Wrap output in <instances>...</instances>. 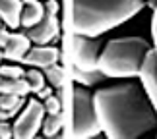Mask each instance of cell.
<instances>
[{"mask_svg": "<svg viewBox=\"0 0 157 139\" xmlns=\"http://www.w3.org/2000/svg\"><path fill=\"white\" fill-rule=\"evenodd\" d=\"M93 104L109 139H136L157 130V112L138 81L126 79L97 89Z\"/></svg>", "mask_w": 157, "mask_h": 139, "instance_id": "cell-1", "label": "cell"}, {"mask_svg": "<svg viewBox=\"0 0 157 139\" xmlns=\"http://www.w3.org/2000/svg\"><path fill=\"white\" fill-rule=\"evenodd\" d=\"M74 48V66L80 70H95L97 60L103 48V41L97 37H86V35H74L72 41Z\"/></svg>", "mask_w": 157, "mask_h": 139, "instance_id": "cell-6", "label": "cell"}, {"mask_svg": "<svg viewBox=\"0 0 157 139\" xmlns=\"http://www.w3.org/2000/svg\"><path fill=\"white\" fill-rule=\"evenodd\" d=\"M62 130V116L60 114H49L47 118H43L41 124V131L45 137H56Z\"/></svg>", "mask_w": 157, "mask_h": 139, "instance_id": "cell-16", "label": "cell"}, {"mask_svg": "<svg viewBox=\"0 0 157 139\" xmlns=\"http://www.w3.org/2000/svg\"><path fill=\"white\" fill-rule=\"evenodd\" d=\"M49 95H52V87H47V85H45L43 89H39V91H37V99H39V101H45Z\"/></svg>", "mask_w": 157, "mask_h": 139, "instance_id": "cell-25", "label": "cell"}, {"mask_svg": "<svg viewBox=\"0 0 157 139\" xmlns=\"http://www.w3.org/2000/svg\"><path fill=\"white\" fill-rule=\"evenodd\" d=\"M43 70H45V79L49 81V85L52 89H60V87H62V68L58 66V62L47 66V68H43Z\"/></svg>", "mask_w": 157, "mask_h": 139, "instance_id": "cell-17", "label": "cell"}, {"mask_svg": "<svg viewBox=\"0 0 157 139\" xmlns=\"http://www.w3.org/2000/svg\"><path fill=\"white\" fill-rule=\"evenodd\" d=\"M8 39H10V29L2 27L0 29V48H4V45L8 43Z\"/></svg>", "mask_w": 157, "mask_h": 139, "instance_id": "cell-24", "label": "cell"}, {"mask_svg": "<svg viewBox=\"0 0 157 139\" xmlns=\"http://www.w3.org/2000/svg\"><path fill=\"white\" fill-rule=\"evenodd\" d=\"M45 118V108L43 102L39 99H29V102L23 104V108L17 114L16 122H14V137L16 139H31L37 135V131L41 130Z\"/></svg>", "mask_w": 157, "mask_h": 139, "instance_id": "cell-5", "label": "cell"}, {"mask_svg": "<svg viewBox=\"0 0 157 139\" xmlns=\"http://www.w3.org/2000/svg\"><path fill=\"white\" fill-rule=\"evenodd\" d=\"M31 48V41L25 33H10L8 43L2 48V58L10 62H21L23 54Z\"/></svg>", "mask_w": 157, "mask_h": 139, "instance_id": "cell-10", "label": "cell"}, {"mask_svg": "<svg viewBox=\"0 0 157 139\" xmlns=\"http://www.w3.org/2000/svg\"><path fill=\"white\" fill-rule=\"evenodd\" d=\"M72 77L82 87H95V85H101V83H105L109 79L103 71H99L97 68L95 70H80L76 66H74V71H72Z\"/></svg>", "mask_w": 157, "mask_h": 139, "instance_id": "cell-14", "label": "cell"}, {"mask_svg": "<svg viewBox=\"0 0 157 139\" xmlns=\"http://www.w3.org/2000/svg\"><path fill=\"white\" fill-rule=\"evenodd\" d=\"M21 0H0V17L8 29L20 27V14H21Z\"/></svg>", "mask_w": 157, "mask_h": 139, "instance_id": "cell-12", "label": "cell"}, {"mask_svg": "<svg viewBox=\"0 0 157 139\" xmlns=\"http://www.w3.org/2000/svg\"><path fill=\"white\" fill-rule=\"evenodd\" d=\"M60 58V50L56 46L49 45H35L23 54L21 62L25 66H33V68H47L51 64H56Z\"/></svg>", "mask_w": 157, "mask_h": 139, "instance_id": "cell-9", "label": "cell"}, {"mask_svg": "<svg viewBox=\"0 0 157 139\" xmlns=\"http://www.w3.org/2000/svg\"><path fill=\"white\" fill-rule=\"evenodd\" d=\"M58 31H60V21L54 14H49L45 12V16L41 17L39 23H35L33 27H27L25 33L29 41L33 45H49L51 41H54L58 37Z\"/></svg>", "mask_w": 157, "mask_h": 139, "instance_id": "cell-8", "label": "cell"}, {"mask_svg": "<svg viewBox=\"0 0 157 139\" xmlns=\"http://www.w3.org/2000/svg\"><path fill=\"white\" fill-rule=\"evenodd\" d=\"M101 134V126L97 120L93 104V95L87 87L76 85L72 89L70 101V135L78 139H89Z\"/></svg>", "mask_w": 157, "mask_h": 139, "instance_id": "cell-4", "label": "cell"}, {"mask_svg": "<svg viewBox=\"0 0 157 139\" xmlns=\"http://www.w3.org/2000/svg\"><path fill=\"white\" fill-rule=\"evenodd\" d=\"M25 104V97L12 95V93H0V120H10L20 114V110Z\"/></svg>", "mask_w": 157, "mask_h": 139, "instance_id": "cell-11", "label": "cell"}, {"mask_svg": "<svg viewBox=\"0 0 157 139\" xmlns=\"http://www.w3.org/2000/svg\"><path fill=\"white\" fill-rule=\"evenodd\" d=\"M45 16V6L39 0H31V2H23L21 14H20V25L23 29L33 27L35 23L41 21V17Z\"/></svg>", "mask_w": 157, "mask_h": 139, "instance_id": "cell-13", "label": "cell"}, {"mask_svg": "<svg viewBox=\"0 0 157 139\" xmlns=\"http://www.w3.org/2000/svg\"><path fill=\"white\" fill-rule=\"evenodd\" d=\"M151 35H153V50L157 54V4L153 8V17H151Z\"/></svg>", "mask_w": 157, "mask_h": 139, "instance_id": "cell-22", "label": "cell"}, {"mask_svg": "<svg viewBox=\"0 0 157 139\" xmlns=\"http://www.w3.org/2000/svg\"><path fill=\"white\" fill-rule=\"evenodd\" d=\"M43 102V108L47 114H60L62 112V101H60V95H49Z\"/></svg>", "mask_w": 157, "mask_h": 139, "instance_id": "cell-19", "label": "cell"}, {"mask_svg": "<svg viewBox=\"0 0 157 139\" xmlns=\"http://www.w3.org/2000/svg\"><path fill=\"white\" fill-rule=\"evenodd\" d=\"M151 50L147 39L144 37H118L103 45L97 60V70L109 79H132L138 77L146 54Z\"/></svg>", "mask_w": 157, "mask_h": 139, "instance_id": "cell-3", "label": "cell"}, {"mask_svg": "<svg viewBox=\"0 0 157 139\" xmlns=\"http://www.w3.org/2000/svg\"><path fill=\"white\" fill-rule=\"evenodd\" d=\"M43 6H45V12H49V14H54V16H56V14H58V10H60V4L56 2V0H47Z\"/></svg>", "mask_w": 157, "mask_h": 139, "instance_id": "cell-23", "label": "cell"}, {"mask_svg": "<svg viewBox=\"0 0 157 139\" xmlns=\"http://www.w3.org/2000/svg\"><path fill=\"white\" fill-rule=\"evenodd\" d=\"M14 137V128L8 120H0V139H12Z\"/></svg>", "mask_w": 157, "mask_h": 139, "instance_id": "cell-21", "label": "cell"}, {"mask_svg": "<svg viewBox=\"0 0 157 139\" xmlns=\"http://www.w3.org/2000/svg\"><path fill=\"white\" fill-rule=\"evenodd\" d=\"M0 75L10 77V79H20V77L25 75V70L17 64H6V66H0Z\"/></svg>", "mask_w": 157, "mask_h": 139, "instance_id": "cell-20", "label": "cell"}, {"mask_svg": "<svg viewBox=\"0 0 157 139\" xmlns=\"http://www.w3.org/2000/svg\"><path fill=\"white\" fill-rule=\"evenodd\" d=\"M0 93H12V95L25 97L29 93V83L25 81V77L10 79V77H2V75H0Z\"/></svg>", "mask_w": 157, "mask_h": 139, "instance_id": "cell-15", "label": "cell"}, {"mask_svg": "<svg viewBox=\"0 0 157 139\" xmlns=\"http://www.w3.org/2000/svg\"><path fill=\"white\" fill-rule=\"evenodd\" d=\"M21 2H31V0H21Z\"/></svg>", "mask_w": 157, "mask_h": 139, "instance_id": "cell-28", "label": "cell"}, {"mask_svg": "<svg viewBox=\"0 0 157 139\" xmlns=\"http://www.w3.org/2000/svg\"><path fill=\"white\" fill-rule=\"evenodd\" d=\"M2 23H4V21H2V17H0V29H2Z\"/></svg>", "mask_w": 157, "mask_h": 139, "instance_id": "cell-26", "label": "cell"}, {"mask_svg": "<svg viewBox=\"0 0 157 139\" xmlns=\"http://www.w3.org/2000/svg\"><path fill=\"white\" fill-rule=\"evenodd\" d=\"M70 4L72 29L86 37H99L146 8L144 0H70Z\"/></svg>", "mask_w": 157, "mask_h": 139, "instance_id": "cell-2", "label": "cell"}, {"mask_svg": "<svg viewBox=\"0 0 157 139\" xmlns=\"http://www.w3.org/2000/svg\"><path fill=\"white\" fill-rule=\"evenodd\" d=\"M25 81L29 83V91L37 93L39 89L45 87V74L41 70H25Z\"/></svg>", "mask_w": 157, "mask_h": 139, "instance_id": "cell-18", "label": "cell"}, {"mask_svg": "<svg viewBox=\"0 0 157 139\" xmlns=\"http://www.w3.org/2000/svg\"><path fill=\"white\" fill-rule=\"evenodd\" d=\"M138 77H140V85L146 91L153 110L157 112V54H155L153 48L144 58L142 68L138 71Z\"/></svg>", "mask_w": 157, "mask_h": 139, "instance_id": "cell-7", "label": "cell"}, {"mask_svg": "<svg viewBox=\"0 0 157 139\" xmlns=\"http://www.w3.org/2000/svg\"><path fill=\"white\" fill-rule=\"evenodd\" d=\"M0 62H2V50H0Z\"/></svg>", "mask_w": 157, "mask_h": 139, "instance_id": "cell-27", "label": "cell"}]
</instances>
